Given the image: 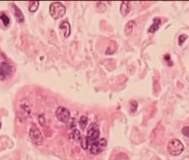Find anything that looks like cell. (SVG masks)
I'll return each instance as SVG.
<instances>
[{"label":"cell","mask_w":189,"mask_h":160,"mask_svg":"<svg viewBox=\"0 0 189 160\" xmlns=\"http://www.w3.org/2000/svg\"><path fill=\"white\" fill-rule=\"evenodd\" d=\"M49 13L53 19H57L65 15L66 13V8L62 3L55 2L52 3L50 5Z\"/></svg>","instance_id":"cell-1"},{"label":"cell","mask_w":189,"mask_h":160,"mask_svg":"<svg viewBox=\"0 0 189 160\" xmlns=\"http://www.w3.org/2000/svg\"><path fill=\"white\" fill-rule=\"evenodd\" d=\"M167 149L171 155L175 156L180 154L183 152L184 146L179 140L174 139L169 142Z\"/></svg>","instance_id":"cell-2"},{"label":"cell","mask_w":189,"mask_h":160,"mask_svg":"<svg viewBox=\"0 0 189 160\" xmlns=\"http://www.w3.org/2000/svg\"><path fill=\"white\" fill-rule=\"evenodd\" d=\"M100 134V131L98 125L94 122H92L89 126L87 129V138L90 144L91 145L94 142L97 141Z\"/></svg>","instance_id":"cell-3"},{"label":"cell","mask_w":189,"mask_h":160,"mask_svg":"<svg viewBox=\"0 0 189 160\" xmlns=\"http://www.w3.org/2000/svg\"><path fill=\"white\" fill-rule=\"evenodd\" d=\"M107 144V140L102 138L98 141H96L91 144L90 151L94 155H97L101 153L106 147Z\"/></svg>","instance_id":"cell-4"},{"label":"cell","mask_w":189,"mask_h":160,"mask_svg":"<svg viewBox=\"0 0 189 160\" xmlns=\"http://www.w3.org/2000/svg\"><path fill=\"white\" fill-rule=\"evenodd\" d=\"M56 116L60 122L68 124L70 119V112L68 109L59 106L56 111Z\"/></svg>","instance_id":"cell-5"},{"label":"cell","mask_w":189,"mask_h":160,"mask_svg":"<svg viewBox=\"0 0 189 160\" xmlns=\"http://www.w3.org/2000/svg\"><path fill=\"white\" fill-rule=\"evenodd\" d=\"M14 71L13 66L7 62L0 64V80H4L11 75Z\"/></svg>","instance_id":"cell-6"},{"label":"cell","mask_w":189,"mask_h":160,"mask_svg":"<svg viewBox=\"0 0 189 160\" xmlns=\"http://www.w3.org/2000/svg\"><path fill=\"white\" fill-rule=\"evenodd\" d=\"M29 137L31 139L32 142L37 145L40 146L43 144L44 139L40 131L35 127H33L30 129L29 132Z\"/></svg>","instance_id":"cell-7"},{"label":"cell","mask_w":189,"mask_h":160,"mask_svg":"<svg viewBox=\"0 0 189 160\" xmlns=\"http://www.w3.org/2000/svg\"><path fill=\"white\" fill-rule=\"evenodd\" d=\"M130 2L129 1H123L120 7V12L121 15L123 16H126L130 11Z\"/></svg>","instance_id":"cell-8"},{"label":"cell","mask_w":189,"mask_h":160,"mask_svg":"<svg viewBox=\"0 0 189 160\" xmlns=\"http://www.w3.org/2000/svg\"><path fill=\"white\" fill-rule=\"evenodd\" d=\"M60 28L64 31V36L65 37H68L71 33L70 24L67 21H65L60 24Z\"/></svg>","instance_id":"cell-9"},{"label":"cell","mask_w":189,"mask_h":160,"mask_svg":"<svg viewBox=\"0 0 189 160\" xmlns=\"http://www.w3.org/2000/svg\"><path fill=\"white\" fill-rule=\"evenodd\" d=\"M136 25V24L135 23V22L134 21H130L129 22H128L126 24L125 27V33L128 36L131 34L133 31L134 27Z\"/></svg>","instance_id":"cell-10"},{"label":"cell","mask_w":189,"mask_h":160,"mask_svg":"<svg viewBox=\"0 0 189 160\" xmlns=\"http://www.w3.org/2000/svg\"><path fill=\"white\" fill-rule=\"evenodd\" d=\"M153 21H154V23L151 26L150 28L148 29V31L150 33H154L157 30H158L159 28L161 22V19L159 18H154Z\"/></svg>","instance_id":"cell-11"},{"label":"cell","mask_w":189,"mask_h":160,"mask_svg":"<svg viewBox=\"0 0 189 160\" xmlns=\"http://www.w3.org/2000/svg\"><path fill=\"white\" fill-rule=\"evenodd\" d=\"M14 6V14L16 18V20L19 22H22L24 21V16L21 10L15 5Z\"/></svg>","instance_id":"cell-12"},{"label":"cell","mask_w":189,"mask_h":160,"mask_svg":"<svg viewBox=\"0 0 189 160\" xmlns=\"http://www.w3.org/2000/svg\"><path fill=\"white\" fill-rule=\"evenodd\" d=\"M39 6V2L37 1H33L29 2L28 10L30 12H35L37 11Z\"/></svg>","instance_id":"cell-13"},{"label":"cell","mask_w":189,"mask_h":160,"mask_svg":"<svg viewBox=\"0 0 189 160\" xmlns=\"http://www.w3.org/2000/svg\"><path fill=\"white\" fill-rule=\"evenodd\" d=\"M71 137L75 142H80L81 140V135L80 132L78 129H74L71 134Z\"/></svg>","instance_id":"cell-14"},{"label":"cell","mask_w":189,"mask_h":160,"mask_svg":"<svg viewBox=\"0 0 189 160\" xmlns=\"http://www.w3.org/2000/svg\"><path fill=\"white\" fill-rule=\"evenodd\" d=\"M0 19L1 20V21L5 26H7L10 22L9 18H8V16L4 12H2L0 14Z\"/></svg>","instance_id":"cell-15"},{"label":"cell","mask_w":189,"mask_h":160,"mask_svg":"<svg viewBox=\"0 0 189 160\" xmlns=\"http://www.w3.org/2000/svg\"><path fill=\"white\" fill-rule=\"evenodd\" d=\"M88 119L87 117H86L85 116H82L81 117L79 123H80V125L82 130H84V129L85 128V127L88 124Z\"/></svg>","instance_id":"cell-16"},{"label":"cell","mask_w":189,"mask_h":160,"mask_svg":"<svg viewBox=\"0 0 189 160\" xmlns=\"http://www.w3.org/2000/svg\"><path fill=\"white\" fill-rule=\"evenodd\" d=\"M81 147H82V149L84 150H86L88 149V147L90 144V142H88L87 138L85 137L84 139H83V140L81 141Z\"/></svg>","instance_id":"cell-17"},{"label":"cell","mask_w":189,"mask_h":160,"mask_svg":"<svg viewBox=\"0 0 189 160\" xmlns=\"http://www.w3.org/2000/svg\"><path fill=\"white\" fill-rule=\"evenodd\" d=\"M188 38V36L186 34H182L179 37L178 41H179V44L180 46H182V44L186 41V40Z\"/></svg>","instance_id":"cell-18"},{"label":"cell","mask_w":189,"mask_h":160,"mask_svg":"<svg viewBox=\"0 0 189 160\" xmlns=\"http://www.w3.org/2000/svg\"><path fill=\"white\" fill-rule=\"evenodd\" d=\"M182 133L186 137H189V127H185L182 128Z\"/></svg>","instance_id":"cell-19"},{"label":"cell","mask_w":189,"mask_h":160,"mask_svg":"<svg viewBox=\"0 0 189 160\" xmlns=\"http://www.w3.org/2000/svg\"><path fill=\"white\" fill-rule=\"evenodd\" d=\"M43 114L40 115V117H39V122H40V124L42 125V126H44V124L45 123V119L44 118H43Z\"/></svg>","instance_id":"cell-20"},{"label":"cell","mask_w":189,"mask_h":160,"mask_svg":"<svg viewBox=\"0 0 189 160\" xmlns=\"http://www.w3.org/2000/svg\"><path fill=\"white\" fill-rule=\"evenodd\" d=\"M131 102H132L131 106L133 107L132 108V109H134V112H135L136 110V108H137V106H138V103L136 101H134V100Z\"/></svg>","instance_id":"cell-21"},{"label":"cell","mask_w":189,"mask_h":160,"mask_svg":"<svg viewBox=\"0 0 189 160\" xmlns=\"http://www.w3.org/2000/svg\"><path fill=\"white\" fill-rule=\"evenodd\" d=\"M1 122H0V128H1Z\"/></svg>","instance_id":"cell-22"}]
</instances>
